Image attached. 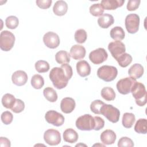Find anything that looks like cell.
Here are the masks:
<instances>
[{
    "mask_svg": "<svg viewBox=\"0 0 147 147\" xmlns=\"http://www.w3.org/2000/svg\"><path fill=\"white\" fill-rule=\"evenodd\" d=\"M72 74V67L68 64H64L60 67L53 68L49 73V79L54 87L60 90L67 86Z\"/></svg>",
    "mask_w": 147,
    "mask_h": 147,
    "instance_id": "1",
    "label": "cell"
},
{
    "mask_svg": "<svg viewBox=\"0 0 147 147\" xmlns=\"http://www.w3.org/2000/svg\"><path fill=\"white\" fill-rule=\"evenodd\" d=\"M131 92L138 106H144L146 103V91L142 83L136 82L131 90Z\"/></svg>",
    "mask_w": 147,
    "mask_h": 147,
    "instance_id": "2",
    "label": "cell"
},
{
    "mask_svg": "<svg viewBox=\"0 0 147 147\" xmlns=\"http://www.w3.org/2000/svg\"><path fill=\"white\" fill-rule=\"evenodd\" d=\"M118 70L116 67L111 65H103L97 71V76L100 79L109 82L113 81L117 77Z\"/></svg>",
    "mask_w": 147,
    "mask_h": 147,
    "instance_id": "3",
    "label": "cell"
},
{
    "mask_svg": "<svg viewBox=\"0 0 147 147\" xmlns=\"http://www.w3.org/2000/svg\"><path fill=\"white\" fill-rule=\"evenodd\" d=\"M75 124L78 129L84 131L94 130L95 126L94 118L88 114L79 117L76 119Z\"/></svg>",
    "mask_w": 147,
    "mask_h": 147,
    "instance_id": "4",
    "label": "cell"
},
{
    "mask_svg": "<svg viewBox=\"0 0 147 147\" xmlns=\"http://www.w3.org/2000/svg\"><path fill=\"white\" fill-rule=\"evenodd\" d=\"M100 114L112 123H116L120 117L119 110L111 105L104 104L100 109Z\"/></svg>",
    "mask_w": 147,
    "mask_h": 147,
    "instance_id": "5",
    "label": "cell"
},
{
    "mask_svg": "<svg viewBox=\"0 0 147 147\" xmlns=\"http://www.w3.org/2000/svg\"><path fill=\"white\" fill-rule=\"evenodd\" d=\"M15 36L8 30L2 31L0 34V48L3 51H9L14 46Z\"/></svg>",
    "mask_w": 147,
    "mask_h": 147,
    "instance_id": "6",
    "label": "cell"
},
{
    "mask_svg": "<svg viewBox=\"0 0 147 147\" xmlns=\"http://www.w3.org/2000/svg\"><path fill=\"white\" fill-rule=\"evenodd\" d=\"M125 27L127 31L131 34L136 33L139 29L140 17L137 14H129L125 21Z\"/></svg>",
    "mask_w": 147,
    "mask_h": 147,
    "instance_id": "7",
    "label": "cell"
},
{
    "mask_svg": "<svg viewBox=\"0 0 147 147\" xmlns=\"http://www.w3.org/2000/svg\"><path fill=\"white\" fill-rule=\"evenodd\" d=\"M136 82V79L131 77L121 79L117 83V88L120 94L126 95L131 92V90Z\"/></svg>",
    "mask_w": 147,
    "mask_h": 147,
    "instance_id": "8",
    "label": "cell"
},
{
    "mask_svg": "<svg viewBox=\"0 0 147 147\" xmlns=\"http://www.w3.org/2000/svg\"><path fill=\"white\" fill-rule=\"evenodd\" d=\"M108 57V54L103 48H99L91 51L89 54L90 61L95 64H99L105 61Z\"/></svg>",
    "mask_w": 147,
    "mask_h": 147,
    "instance_id": "9",
    "label": "cell"
},
{
    "mask_svg": "<svg viewBox=\"0 0 147 147\" xmlns=\"http://www.w3.org/2000/svg\"><path fill=\"white\" fill-rule=\"evenodd\" d=\"M45 119L48 123L55 126H60L64 122V116L55 110L48 111L45 115Z\"/></svg>",
    "mask_w": 147,
    "mask_h": 147,
    "instance_id": "10",
    "label": "cell"
},
{
    "mask_svg": "<svg viewBox=\"0 0 147 147\" xmlns=\"http://www.w3.org/2000/svg\"><path fill=\"white\" fill-rule=\"evenodd\" d=\"M44 139L45 142L49 145H57L61 142L60 133L57 130L48 129L44 134Z\"/></svg>",
    "mask_w": 147,
    "mask_h": 147,
    "instance_id": "11",
    "label": "cell"
},
{
    "mask_svg": "<svg viewBox=\"0 0 147 147\" xmlns=\"http://www.w3.org/2000/svg\"><path fill=\"white\" fill-rule=\"evenodd\" d=\"M108 49L115 60L126 51L125 45L121 41H114L110 42L108 45Z\"/></svg>",
    "mask_w": 147,
    "mask_h": 147,
    "instance_id": "12",
    "label": "cell"
},
{
    "mask_svg": "<svg viewBox=\"0 0 147 147\" xmlns=\"http://www.w3.org/2000/svg\"><path fill=\"white\" fill-rule=\"evenodd\" d=\"M44 44L49 48L55 49L60 44V38L55 32H48L43 36Z\"/></svg>",
    "mask_w": 147,
    "mask_h": 147,
    "instance_id": "13",
    "label": "cell"
},
{
    "mask_svg": "<svg viewBox=\"0 0 147 147\" xmlns=\"http://www.w3.org/2000/svg\"><path fill=\"white\" fill-rule=\"evenodd\" d=\"M13 83L18 86H22L26 84L28 80V75L26 73L22 70H18L14 72L11 76Z\"/></svg>",
    "mask_w": 147,
    "mask_h": 147,
    "instance_id": "14",
    "label": "cell"
},
{
    "mask_svg": "<svg viewBox=\"0 0 147 147\" xmlns=\"http://www.w3.org/2000/svg\"><path fill=\"white\" fill-rule=\"evenodd\" d=\"M76 106L74 99L70 97L63 98L60 103V109L62 112L65 114H69L73 111Z\"/></svg>",
    "mask_w": 147,
    "mask_h": 147,
    "instance_id": "15",
    "label": "cell"
},
{
    "mask_svg": "<svg viewBox=\"0 0 147 147\" xmlns=\"http://www.w3.org/2000/svg\"><path fill=\"white\" fill-rule=\"evenodd\" d=\"M86 49L81 45H74L70 49V56L75 60L83 59L86 55Z\"/></svg>",
    "mask_w": 147,
    "mask_h": 147,
    "instance_id": "16",
    "label": "cell"
},
{
    "mask_svg": "<svg viewBox=\"0 0 147 147\" xmlns=\"http://www.w3.org/2000/svg\"><path fill=\"white\" fill-rule=\"evenodd\" d=\"M116 134L115 132L110 129H107L103 131L100 134V140L105 145H111L115 142L116 140Z\"/></svg>",
    "mask_w": 147,
    "mask_h": 147,
    "instance_id": "17",
    "label": "cell"
},
{
    "mask_svg": "<svg viewBox=\"0 0 147 147\" xmlns=\"http://www.w3.org/2000/svg\"><path fill=\"white\" fill-rule=\"evenodd\" d=\"M76 70L78 74L82 77H86L91 73L90 65L86 60H81L76 63Z\"/></svg>",
    "mask_w": 147,
    "mask_h": 147,
    "instance_id": "18",
    "label": "cell"
},
{
    "mask_svg": "<svg viewBox=\"0 0 147 147\" xmlns=\"http://www.w3.org/2000/svg\"><path fill=\"white\" fill-rule=\"evenodd\" d=\"M125 2L124 0H102L100 5L103 8L108 10H115L117 8L121 7Z\"/></svg>",
    "mask_w": 147,
    "mask_h": 147,
    "instance_id": "19",
    "label": "cell"
},
{
    "mask_svg": "<svg viewBox=\"0 0 147 147\" xmlns=\"http://www.w3.org/2000/svg\"><path fill=\"white\" fill-rule=\"evenodd\" d=\"M114 19L112 15L107 13L103 14L98 19V24L100 27L103 29L108 28L114 24Z\"/></svg>",
    "mask_w": 147,
    "mask_h": 147,
    "instance_id": "20",
    "label": "cell"
},
{
    "mask_svg": "<svg viewBox=\"0 0 147 147\" xmlns=\"http://www.w3.org/2000/svg\"><path fill=\"white\" fill-rule=\"evenodd\" d=\"M68 10L67 3L62 0L57 1L55 2L53 7V11L55 15L63 16L65 15Z\"/></svg>",
    "mask_w": 147,
    "mask_h": 147,
    "instance_id": "21",
    "label": "cell"
},
{
    "mask_svg": "<svg viewBox=\"0 0 147 147\" xmlns=\"http://www.w3.org/2000/svg\"><path fill=\"white\" fill-rule=\"evenodd\" d=\"M144 67L140 64L136 63L132 65L128 71L129 75L135 79L140 78L144 74Z\"/></svg>",
    "mask_w": 147,
    "mask_h": 147,
    "instance_id": "22",
    "label": "cell"
},
{
    "mask_svg": "<svg viewBox=\"0 0 147 147\" xmlns=\"http://www.w3.org/2000/svg\"><path fill=\"white\" fill-rule=\"evenodd\" d=\"M63 136L64 140L65 142L70 144L76 142L78 139V133L75 130L71 128L67 129L64 131Z\"/></svg>",
    "mask_w": 147,
    "mask_h": 147,
    "instance_id": "23",
    "label": "cell"
},
{
    "mask_svg": "<svg viewBox=\"0 0 147 147\" xmlns=\"http://www.w3.org/2000/svg\"><path fill=\"white\" fill-rule=\"evenodd\" d=\"M70 54L65 51H60L55 55L56 62L60 64H68L70 61Z\"/></svg>",
    "mask_w": 147,
    "mask_h": 147,
    "instance_id": "24",
    "label": "cell"
},
{
    "mask_svg": "<svg viewBox=\"0 0 147 147\" xmlns=\"http://www.w3.org/2000/svg\"><path fill=\"white\" fill-rule=\"evenodd\" d=\"M111 37L115 41H121L124 39L125 33L121 26H115L110 30Z\"/></svg>",
    "mask_w": 147,
    "mask_h": 147,
    "instance_id": "25",
    "label": "cell"
},
{
    "mask_svg": "<svg viewBox=\"0 0 147 147\" xmlns=\"http://www.w3.org/2000/svg\"><path fill=\"white\" fill-rule=\"evenodd\" d=\"M136 120L135 115L133 113H125L122 117V125L126 128H130L132 127Z\"/></svg>",
    "mask_w": 147,
    "mask_h": 147,
    "instance_id": "26",
    "label": "cell"
},
{
    "mask_svg": "<svg viewBox=\"0 0 147 147\" xmlns=\"http://www.w3.org/2000/svg\"><path fill=\"white\" fill-rule=\"evenodd\" d=\"M136 132L141 134L147 133V120L145 118H140L136 123L134 126Z\"/></svg>",
    "mask_w": 147,
    "mask_h": 147,
    "instance_id": "27",
    "label": "cell"
},
{
    "mask_svg": "<svg viewBox=\"0 0 147 147\" xmlns=\"http://www.w3.org/2000/svg\"><path fill=\"white\" fill-rule=\"evenodd\" d=\"M16 99L10 94H6L2 98V105L6 109H11L15 103Z\"/></svg>",
    "mask_w": 147,
    "mask_h": 147,
    "instance_id": "28",
    "label": "cell"
},
{
    "mask_svg": "<svg viewBox=\"0 0 147 147\" xmlns=\"http://www.w3.org/2000/svg\"><path fill=\"white\" fill-rule=\"evenodd\" d=\"M102 98L107 101L114 100L115 98V93L114 90L109 87H106L102 89L100 92Z\"/></svg>",
    "mask_w": 147,
    "mask_h": 147,
    "instance_id": "29",
    "label": "cell"
},
{
    "mask_svg": "<svg viewBox=\"0 0 147 147\" xmlns=\"http://www.w3.org/2000/svg\"><path fill=\"white\" fill-rule=\"evenodd\" d=\"M43 94L45 98L51 102H55L57 99V94L52 87H46L43 90Z\"/></svg>",
    "mask_w": 147,
    "mask_h": 147,
    "instance_id": "30",
    "label": "cell"
},
{
    "mask_svg": "<svg viewBox=\"0 0 147 147\" xmlns=\"http://www.w3.org/2000/svg\"><path fill=\"white\" fill-rule=\"evenodd\" d=\"M116 60L117 61L118 64L121 67H127L132 61L131 56L127 53H124L121 56H119Z\"/></svg>",
    "mask_w": 147,
    "mask_h": 147,
    "instance_id": "31",
    "label": "cell"
},
{
    "mask_svg": "<svg viewBox=\"0 0 147 147\" xmlns=\"http://www.w3.org/2000/svg\"><path fill=\"white\" fill-rule=\"evenodd\" d=\"M31 84L35 89L41 88L44 84V80L40 75H34L31 79Z\"/></svg>",
    "mask_w": 147,
    "mask_h": 147,
    "instance_id": "32",
    "label": "cell"
},
{
    "mask_svg": "<svg viewBox=\"0 0 147 147\" xmlns=\"http://www.w3.org/2000/svg\"><path fill=\"white\" fill-rule=\"evenodd\" d=\"M35 68L39 73L47 72L49 69V64L46 61L38 60L35 63Z\"/></svg>",
    "mask_w": 147,
    "mask_h": 147,
    "instance_id": "33",
    "label": "cell"
},
{
    "mask_svg": "<svg viewBox=\"0 0 147 147\" xmlns=\"http://www.w3.org/2000/svg\"><path fill=\"white\" fill-rule=\"evenodd\" d=\"M19 24L18 18L14 16H10L7 17L5 20V25L9 29H16Z\"/></svg>",
    "mask_w": 147,
    "mask_h": 147,
    "instance_id": "34",
    "label": "cell"
},
{
    "mask_svg": "<svg viewBox=\"0 0 147 147\" xmlns=\"http://www.w3.org/2000/svg\"><path fill=\"white\" fill-rule=\"evenodd\" d=\"M104 12V9L100 3H94L90 7V13L95 17L101 16Z\"/></svg>",
    "mask_w": 147,
    "mask_h": 147,
    "instance_id": "35",
    "label": "cell"
},
{
    "mask_svg": "<svg viewBox=\"0 0 147 147\" xmlns=\"http://www.w3.org/2000/svg\"><path fill=\"white\" fill-rule=\"evenodd\" d=\"M87 33L86 30L83 29H80L77 30L75 32V35H74L75 41L79 44L84 43L87 39Z\"/></svg>",
    "mask_w": 147,
    "mask_h": 147,
    "instance_id": "36",
    "label": "cell"
},
{
    "mask_svg": "<svg viewBox=\"0 0 147 147\" xmlns=\"http://www.w3.org/2000/svg\"><path fill=\"white\" fill-rule=\"evenodd\" d=\"M104 104L105 103L100 100H95L91 103L90 109L94 113L100 114V109Z\"/></svg>",
    "mask_w": 147,
    "mask_h": 147,
    "instance_id": "37",
    "label": "cell"
},
{
    "mask_svg": "<svg viewBox=\"0 0 147 147\" xmlns=\"http://www.w3.org/2000/svg\"><path fill=\"white\" fill-rule=\"evenodd\" d=\"M24 108H25L24 102L20 99H16V102L14 104L13 106L11 107V110L15 113H20L24 110Z\"/></svg>",
    "mask_w": 147,
    "mask_h": 147,
    "instance_id": "38",
    "label": "cell"
},
{
    "mask_svg": "<svg viewBox=\"0 0 147 147\" xmlns=\"http://www.w3.org/2000/svg\"><path fill=\"white\" fill-rule=\"evenodd\" d=\"M1 118L2 122L5 125H9L13 121V115L10 111H6L2 113Z\"/></svg>",
    "mask_w": 147,
    "mask_h": 147,
    "instance_id": "39",
    "label": "cell"
},
{
    "mask_svg": "<svg viewBox=\"0 0 147 147\" xmlns=\"http://www.w3.org/2000/svg\"><path fill=\"white\" fill-rule=\"evenodd\" d=\"M134 146V143L133 141L129 137H121L118 142V146H127V147H133Z\"/></svg>",
    "mask_w": 147,
    "mask_h": 147,
    "instance_id": "40",
    "label": "cell"
},
{
    "mask_svg": "<svg viewBox=\"0 0 147 147\" xmlns=\"http://www.w3.org/2000/svg\"><path fill=\"white\" fill-rule=\"evenodd\" d=\"M140 0H130L127 4V9L129 11H134L137 9L140 6Z\"/></svg>",
    "mask_w": 147,
    "mask_h": 147,
    "instance_id": "41",
    "label": "cell"
},
{
    "mask_svg": "<svg viewBox=\"0 0 147 147\" xmlns=\"http://www.w3.org/2000/svg\"><path fill=\"white\" fill-rule=\"evenodd\" d=\"M52 2V0H37L36 3L40 8L47 9L51 6Z\"/></svg>",
    "mask_w": 147,
    "mask_h": 147,
    "instance_id": "42",
    "label": "cell"
},
{
    "mask_svg": "<svg viewBox=\"0 0 147 147\" xmlns=\"http://www.w3.org/2000/svg\"><path fill=\"white\" fill-rule=\"evenodd\" d=\"M94 118L95 119V123L94 130L98 131L102 129L105 126L104 120L102 118L98 116H95Z\"/></svg>",
    "mask_w": 147,
    "mask_h": 147,
    "instance_id": "43",
    "label": "cell"
},
{
    "mask_svg": "<svg viewBox=\"0 0 147 147\" xmlns=\"http://www.w3.org/2000/svg\"><path fill=\"white\" fill-rule=\"evenodd\" d=\"M11 145L10 140L6 137H0V146L1 147H10Z\"/></svg>",
    "mask_w": 147,
    "mask_h": 147,
    "instance_id": "44",
    "label": "cell"
}]
</instances>
